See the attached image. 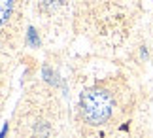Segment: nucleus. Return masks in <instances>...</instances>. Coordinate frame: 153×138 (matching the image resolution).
Here are the masks:
<instances>
[{
  "instance_id": "f257e3e1",
  "label": "nucleus",
  "mask_w": 153,
  "mask_h": 138,
  "mask_svg": "<svg viewBox=\"0 0 153 138\" xmlns=\"http://www.w3.org/2000/svg\"><path fill=\"white\" fill-rule=\"evenodd\" d=\"M81 113L89 125H102L114 113V97L110 91L93 87L81 95Z\"/></svg>"
},
{
  "instance_id": "f03ea898",
  "label": "nucleus",
  "mask_w": 153,
  "mask_h": 138,
  "mask_svg": "<svg viewBox=\"0 0 153 138\" xmlns=\"http://www.w3.org/2000/svg\"><path fill=\"white\" fill-rule=\"evenodd\" d=\"M13 4H15V0H0V27H4L11 17Z\"/></svg>"
}]
</instances>
